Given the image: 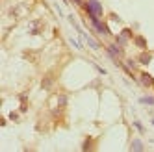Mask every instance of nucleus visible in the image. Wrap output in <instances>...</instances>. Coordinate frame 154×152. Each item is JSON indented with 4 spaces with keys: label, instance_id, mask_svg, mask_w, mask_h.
<instances>
[{
    "label": "nucleus",
    "instance_id": "f257e3e1",
    "mask_svg": "<svg viewBox=\"0 0 154 152\" xmlns=\"http://www.w3.org/2000/svg\"><path fill=\"white\" fill-rule=\"evenodd\" d=\"M87 11L91 13V17H95V15L100 13V6L97 4V0H89V2H87Z\"/></svg>",
    "mask_w": 154,
    "mask_h": 152
}]
</instances>
